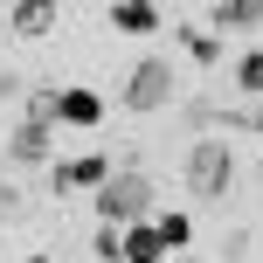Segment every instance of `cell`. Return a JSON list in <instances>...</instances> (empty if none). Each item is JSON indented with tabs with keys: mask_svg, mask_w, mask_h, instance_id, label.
Wrapping results in <instances>:
<instances>
[{
	"mask_svg": "<svg viewBox=\"0 0 263 263\" xmlns=\"http://www.w3.org/2000/svg\"><path fill=\"white\" fill-rule=\"evenodd\" d=\"M90 208H97V222L132 229V222H153V215H159V187L145 180L139 166H118V173H111V180L90 194Z\"/></svg>",
	"mask_w": 263,
	"mask_h": 263,
	"instance_id": "obj_1",
	"label": "cell"
},
{
	"mask_svg": "<svg viewBox=\"0 0 263 263\" xmlns=\"http://www.w3.org/2000/svg\"><path fill=\"white\" fill-rule=\"evenodd\" d=\"M173 97H180L173 63H166V55H139V63H132V77H125V90H118V104L132 111V118H153V111L173 104Z\"/></svg>",
	"mask_w": 263,
	"mask_h": 263,
	"instance_id": "obj_2",
	"label": "cell"
},
{
	"mask_svg": "<svg viewBox=\"0 0 263 263\" xmlns=\"http://www.w3.org/2000/svg\"><path fill=\"white\" fill-rule=\"evenodd\" d=\"M229 187H236V153H229V139H194L187 145V194L194 201H222Z\"/></svg>",
	"mask_w": 263,
	"mask_h": 263,
	"instance_id": "obj_3",
	"label": "cell"
},
{
	"mask_svg": "<svg viewBox=\"0 0 263 263\" xmlns=\"http://www.w3.org/2000/svg\"><path fill=\"white\" fill-rule=\"evenodd\" d=\"M104 28H118V35H159L166 21H159L153 0H111V7H104Z\"/></svg>",
	"mask_w": 263,
	"mask_h": 263,
	"instance_id": "obj_4",
	"label": "cell"
},
{
	"mask_svg": "<svg viewBox=\"0 0 263 263\" xmlns=\"http://www.w3.org/2000/svg\"><path fill=\"white\" fill-rule=\"evenodd\" d=\"M97 118H104V97H97L90 83H63V118H55V125H69V132H97Z\"/></svg>",
	"mask_w": 263,
	"mask_h": 263,
	"instance_id": "obj_5",
	"label": "cell"
},
{
	"mask_svg": "<svg viewBox=\"0 0 263 263\" xmlns=\"http://www.w3.org/2000/svg\"><path fill=\"white\" fill-rule=\"evenodd\" d=\"M49 145H55L49 125H28L21 118V125L7 132V159H14V166H49Z\"/></svg>",
	"mask_w": 263,
	"mask_h": 263,
	"instance_id": "obj_6",
	"label": "cell"
},
{
	"mask_svg": "<svg viewBox=\"0 0 263 263\" xmlns=\"http://www.w3.org/2000/svg\"><path fill=\"white\" fill-rule=\"evenodd\" d=\"M201 28L208 35H222V28H263V0H215V7H201Z\"/></svg>",
	"mask_w": 263,
	"mask_h": 263,
	"instance_id": "obj_7",
	"label": "cell"
},
{
	"mask_svg": "<svg viewBox=\"0 0 263 263\" xmlns=\"http://www.w3.org/2000/svg\"><path fill=\"white\" fill-rule=\"evenodd\" d=\"M0 21H7L14 35H28V42H35V35H49V28H55V0H14Z\"/></svg>",
	"mask_w": 263,
	"mask_h": 263,
	"instance_id": "obj_8",
	"label": "cell"
},
{
	"mask_svg": "<svg viewBox=\"0 0 263 263\" xmlns=\"http://www.w3.org/2000/svg\"><path fill=\"white\" fill-rule=\"evenodd\" d=\"M173 35H180V49H187V63H201V69H222V35H208V28L201 21H187V28H173Z\"/></svg>",
	"mask_w": 263,
	"mask_h": 263,
	"instance_id": "obj_9",
	"label": "cell"
},
{
	"mask_svg": "<svg viewBox=\"0 0 263 263\" xmlns=\"http://www.w3.org/2000/svg\"><path fill=\"white\" fill-rule=\"evenodd\" d=\"M21 118H28V125H49V132H55V118H63V83H35V90L21 97Z\"/></svg>",
	"mask_w": 263,
	"mask_h": 263,
	"instance_id": "obj_10",
	"label": "cell"
},
{
	"mask_svg": "<svg viewBox=\"0 0 263 263\" xmlns=\"http://www.w3.org/2000/svg\"><path fill=\"white\" fill-rule=\"evenodd\" d=\"M111 173H118V166H111V153H77V159H69V180H77V194H97Z\"/></svg>",
	"mask_w": 263,
	"mask_h": 263,
	"instance_id": "obj_11",
	"label": "cell"
},
{
	"mask_svg": "<svg viewBox=\"0 0 263 263\" xmlns=\"http://www.w3.org/2000/svg\"><path fill=\"white\" fill-rule=\"evenodd\" d=\"M125 263H166V242H159L153 222H132L125 229Z\"/></svg>",
	"mask_w": 263,
	"mask_h": 263,
	"instance_id": "obj_12",
	"label": "cell"
},
{
	"mask_svg": "<svg viewBox=\"0 0 263 263\" xmlns=\"http://www.w3.org/2000/svg\"><path fill=\"white\" fill-rule=\"evenodd\" d=\"M153 229H159V242H166V250H187V242H194V215H180V208H159Z\"/></svg>",
	"mask_w": 263,
	"mask_h": 263,
	"instance_id": "obj_13",
	"label": "cell"
},
{
	"mask_svg": "<svg viewBox=\"0 0 263 263\" xmlns=\"http://www.w3.org/2000/svg\"><path fill=\"white\" fill-rule=\"evenodd\" d=\"M236 90L250 97V104H263V49H250V55H236Z\"/></svg>",
	"mask_w": 263,
	"mask_h": 263,
	"instance_id": "obj_14",
	"label": "cell"
},
{
	"mask_svg": "<svg viewBox=\"0 0 263 263\" xmlns=\"http://www.w3.org/2000/svg\"><path fill=\"white\" fill-rule=\"evenodd\" d=\"M90 256H97V263H125V229L97 222V229H90Z\"/></svg>",
	"mask_w": 263,
	"mask_h": 263,
	"instance_id": "obj_15",
	"label": "cell"
},
{
	"mask_svg": "<svg viewBox=\"0 0 263 263\" xmlns=\"http://www.w3.org/2000/svg\"><path fill=\"white\" fill-rule=\"evenodd\" d=\"M77 180H69V159H49V201H69Z\"/></svg>",
	"mask_w": 263,
	"mask_h": 263,
	"instance_id": "obj_16",
	"label": "cell"
},
{
	"mask_svg": "<svg viewBox=\"0 0 263 263\" xmlns=\"http://www.w3.org/2000/svg\"><path fill=\"white\" fill-rule=\"evenodd\" d=\"M7 97H28V83L14 77V69H0V104H7Z\"/></svg>",
	"mask_w": 263,
	"mask_h": 263,
	"instance_id": "obj_17",
	"label": "cell"
},
{
	"mask_svg": "<svg viewBox=\"0 0 263 263\" xmlns=\"http://www.w3.org/2000/svg\"><path fill=\"white\" fill-rule=\"evenodd\" d=\"M21 263H55V256H49V250H28V256H21Z\"/></svg>",
	"mask_w": 263,
	"mask_h": 263,
	"instance_id": "obj_18",
	"label": "cell"
},
{
	"mask_svg": "<svg viewBox=\"0 0 263 263\" xmlns=\"http://www.w3.org/2000/svg\"><path fill=\"white\" fill-rule=\"evenodd\" d=\"M166 263H201V256H166Z\"/></svg>",
	"mask_w": 263,
	"mask_h": 263,
	"instance_id": "obj_19",
	"label": "cell"
},
{
	"mask_svg": "<svg viewBox=\"0 0 263 263\" xmlns=\"http://www.w3.org/2000/svg\"><path fill=\"white\" fill-rule=\"evenodd\" d=\"M0 222H7V215H0Z\"/></svg>",
	"mask_w": 263,
	"mask_h": 263,
	"instance_id": "obj_20",
	"label": "cell"
},
{
	"mask_svg": "<svg viewBox=\"0 0 263 263\" xmlns=\"http://www.w3.org/2000/svg\"><path fill=\"white\" fill-rule=\"evenodd\" d=\"M256 173H263V166H256Z\"/></svg>",
	"mask_w": 263,
	"mask_h": 263,
	"instance_id": "obj_21",
	"label": "cell"
}]
</instances>
